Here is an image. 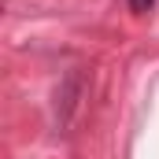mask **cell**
Instances as JSON below:
<instances>
[{"mask_svg":"<svg viewBox=\"0 0 159 159\" xmlns=\"http://www.w3.org/2000/svg\"><path fill=\"white\" fill-rule=\"evenodd\" d=\"M81 93H85V74L81 70H70L59 81V89H56V126L59 129L70 126V119H74V111L81 104Z\"/></svg>","mask_w":159,"mask_h":159,"instance_id":"cell-1","label":"cell"},{"mask_svg":"<svg viewBox=\"0 0 159 159\" xmlns=\"http://www.w3.org/2000/svg\"><path fill=\"white\" fill-rule=\"evenodd\" d=\"M152 4H156V0H129V7H133L137 15H144V11H152Z\"/></svg>","mask_w":159,"mask_h":159,"instance_id":"cell-2","label":"cell"}]
</instances>
